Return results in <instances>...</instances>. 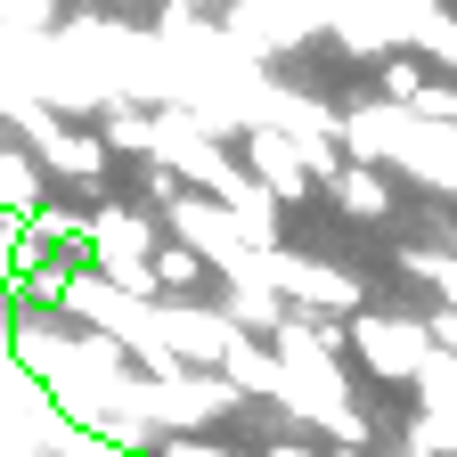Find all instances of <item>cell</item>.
<instances>
[{
	"label": "cell",
	"instance_id": "277c9868",
	"mask_svg": "<svg viewBox=\"0 0 457 457\" xmlns=\"http://www.w3.org/2000/svg\"><path fill=\"white\" fill-rule=\"evenodd\" d=\"M319 196H335V212H352V220H392L400 212V188L384 180V163H360V155H343V171Z\"/></svg>",
	"mask_w": 457,
	"mask_h": 457
},
{
	"label": "cell",
	"instance_id": "8992f818",
	"mask_svg": "<svg viewBox=\"0 0 457 457\" xmlns=\"http://www.w3.org/2000/svg\"><path fill=\"white\" fill-rule=\"evenodd\" d=\"M98 139H106V155H139V163H155L163 123H155L147 106H131V98H106V106H98Z\"/></svg>",
	"mask_w": 457,
	"mask_h": 457
},
{
	"label": "cell",
	"instance_id": "7a4b0ae2",
	"mask_svg": "<svg viewBox=\"0 0 457 457\" xmlns=\"http://www.w3.org/2000/svg\"><path fill=\"white\" fill-rule=\"evenodd\" d=\"M147 335H155L180 368H196V376H212V368L228 360V343H237V327H228L212 303H147Z\"/></svg>",
	"mask_w": 457,
	"mask_h": 457
},
{
	"label": "cell",
	"instance_id": "6da1fadb",
	"mask_svg": "<svg viewBox=\"0 0 457 457\" xmlns=\"http://www.w3.org/2000/svg\"><path fill=\"white\" fill-rule=\"evenodd\" d=\"M343 335H352V384H376V392H417L425 360H433V319L425 311H360V319H343Z\"/></svg>",
	"mask_w": 457,
	"mask_h": 457
},
{
	"label": "cell",
	"instance_id": "5b68a950",
	"mask_svg": "<svg viewBox=\"0 0 457 457\" xmlns=\"http://www.w3.org/2000/svg\"><path fill=\"white\" fill-rule=\"evenodd\" d=\"M147 286H155V303H212V295H220V278H212L180 237H163V245L147 253Z\"/></svg>",
	"mask_w": 457,
	"mask_h": 457
},
{
	"label": "cell",
	"instance_id": "52a82bcc",
	"mask_svg": "<svg viewBox=\"0 0 457 457\" xmlns=\"http://www.w3.org/2000/svg\"><path fill=\"white\" fill-rule=\"evenodd\" d=\"M400 41H409V49L425 57V74H449V82H457V9H433V17H417Z\"/></svg>",
	"mask_w": 457,
	"mask_h": 457
},
{
	"label": "cell",
	"instance_id": "3957f363",
	"mask_svg": "<svg viewBox=\"0 0 457 457\" xmlns=\"http://www.w3.org/2000/svg\"><path fill=\"white\" fill-rule=\"evenodd\" d=\"M245 180H253L270 204H311V196H319L303 147L286 139V131H270V123H253V131H245Z\"/></svg>",
	"mask_w": 457,
	"mask_h": 457
},
{
	"label": "cell",
	"instance_id": "9c48e42d",
	"mask_svg": "<svg viewBox=\"0 0 457 457\" xmlns=\"http://www.w3.org/2000/svg\"><path fill=\"white\" fill-rule=\"evenodd\" d=\"M171 9H188V17H212V25H220V17H228V0H171Z\"/></svg>",
	"mask_w": 457,
	"mask_h": 457
},
{
	"label": "cell",
	"instance_id": "ba28073f",
	"mask_svg": "<svg viewBox=\"0 0 457 457\" xmlns=\"http://www.w3.org/2000/svg\"><path fill=\"white\" fill-rule=\"evenodd\" d=\"M57 9H66V0H0V17H9V25H25V33L57 25Z\"/></svg>",
	"mask_w": 457,
	"mask_h": 457
},
{
	"label": "cell",
	"instance_id": "30bf717a",
	"mask_svg": "<svg viewBox=\"0 0 457 457\" xmlns=\"http://www.w3.org/2000/svg\"><path fill=\"white\" fill-rule=\"evenodd\" d=\"M327 457H376V449H327Z\"/></svg>",
	"mask_w": 457,
	"mask_h": 457
}]
</instances>
